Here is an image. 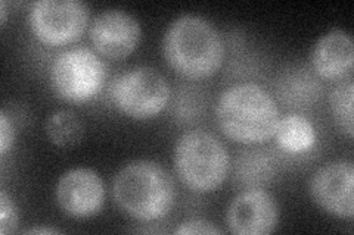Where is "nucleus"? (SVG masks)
I'll return each mask as SVG.
<instances>
[{"instance_id": "obj_3", "label": "nucleus", "mask_w": 354, "mask_h": 235, "mask_svg": "<svg viewBox=\"0 0 354 235\" xmlns=\"http://www.w3.org/2000/svg\"><path fill=\"white\" fill-rule=\"evenodd\" d=\"M174 183L169 172L152 161H133L117 172L113 197L121 212L140 222L169 215L174 203Z\"/></svg>"}, {"instance_id": "obj_10", "label": "nucleus", "mask_w": 354, "mask_h": 235, "mask_svg": "<svg viewBox=\"0 0 354 235\" xmlns=\"http://www.w3.org/2000/svg\"><path fill=\"white\" fill-rule=\"evenodd\" d=\"M88 36L97 53L113 61L127 58L135 52L142 36L139 21L123 9L99 12L88 28Z\"/></svg>"}, {"instance_id": "obj_16", "label": "nucleus", "mask_w": 354, "mask_h": 235, "mask_svg": "<svg viewBox=\"0 0 354 235\" xmlns=\"http://www.w3.org/2000/svg\"><path fill=\"white\" fill-rule=\"evenodd\" d=\"M272 174L273 166L268 156L261 152H242L236 163L235 180L238 178L241 184L250 188H259Z\"/></svg>"}, {"instance_id": "obj_20", "label": "nucleus", "mask_w": 354, "mask_h": 235, "mask_svg": "<svg viewBox=\"0 0 354 235\" xmlns=\"http://www.w3.org/2000/svg\"><path fill=\"white\" fill-rule=\"evenodd\" d=\"M26 234H44V235H48V234H58L59 231L58 229H53V228H48V227H35V228H30V229H26L24 231Z\"/></svg>"}, {"instance_id": "obj_4", "label": "nucleus", "mask_w": 354, "mask_h": 235, "mask_svg": "<svg viewBox=\"0 0 354 235\" xmlns=\"http://www.w3.org/2000/svg\"><path fill=\"white\" fill-rule=\"evenodd\" d=\"M230 158L225 144L204 130L187 131L174 147V170L195 193H209L225 183Z\"/></svg>"}, {"instance_id": "obj_5", "label": "nucleus", "mask_w": 354, "mask_h": 235, "mask_svg": "<svg viewBox=\"0 0 354 235\" xmlns=\"http://www.w3.org/2000/svg\"><path fill=\"white\" fill-rule=\"evenodd\" d=\"M109 97L129 118L147 121L167 106L170 85L160 71L151 66H136L115 78L109 87Z\"/></svg>"}, {"instance_id": "obj_18", "label": "nucleus", "mask_w": 354, "mask_h": 235, "mask_svg": "<svg viewBox=\"0 0 354 235\" xmlns=\"http://www.w3.org/2000/svg\"><path fill=\"white\" fill-rule=\"evenodd\" d=\"M174 234H182V235H220L221 229L213 225L212 222L204 221V219H189L182 222L179 227L174 229Z\"/></svg>"}, {"instance_id": "obj_13", "label": "nucleus", "mask_w": 354, "mask_h": 235, "mask_svg": "<svg viewBox=\"0 0 354 235\" xmlns=\"http://www.w3.org/2000/svg\"><path fill=\"white\" fill-rule=\"evenodd\" d=\"M279 147L290 153L308 150L316 141V132L307 118L298 114H288L279 118L274 136Z\"/></svg>"}, {"instance_id": "obj_2", "label": "nucleus", "mask_w": 354, "mask_h": 235, "mask_svg": "<svg viewBox=\"0 0 354 235\" xmlns=\"http://www.w3.org/2000/svg\"><path fill=\"white\" fill-rule=\"evenodd\" d=\"M216 118L225 136L241 144H259L274 136L279 109L274 99L263 87L241 83L221 93Z\"/></svg>"}, {"instance_id": "obj_19", "label": "nucleus", "mask_w": 354, "mask_h": 235, "mask_svg": "<svg viewBox=\"0 0 354 235\" xmlns=\"http://www.w3.org/2000/svg\"><path fill=\"white\" fill-rule=\"evenodd\" d=\"M15 140V130L12 122L8 118L6 112H0V154H6V152L12 147Z\"/></svg>"}, {"instance_id": "obj_14", "label": "nucleus", "mask_w": 354, "mask_h": 235, "mask_svg": "<svg viewBox=\"0 0 354 235\" xmlns=\"http://www.w3.org/2000/svg\"><path fill=\"white\" fill-rule=\"evenodd\" d=\"M44 132L58 147H74L83 140L84 127L80 118L71 110H57L44 122Z\"/></svg>"}, {"instance_id": "obj_17", "label": "nucleus", "mask_w": 354, "mask_h": 235, "mask_svg": "<svg viewBox=\"0 0 354 235\" xmlns=\"http://www.w3.org/2000/svg\"><path fill=\"white\" fill-rule=\"evenodd\" d=\"M18 227V212L14 200L8 196L5 190L0 192V234L8 235L15 232Z\"/></svg>"}, {"instance_id": "obj_15", "label": "nucleus", "mask_w": 354, "mask_h": 235, "mask_svg": "<svg viewBox=\"0 0 354 235\" xmlns=\"http://www.w3.org/2000/svg\"><path fill=\"white\" fill-rule=\"evenodd\" d=\"M353 96H354V80L353 75L342 78L329 94V105L332 118L342 134L351 140L354 136L353 124Z\"/></svg>"}, {"instance_id": "obj_8", "label": "nucleus", "mask_w": 354, "mask_h": 235, "mask_svg": "<svg viewBox=\"0 0 354 235\" xmlns=\"http://www.w3.org/2000/svg\"><path fill=\"white\" fill-rule=\"evenodd\" d=\"M310 194L329 215L351 219L354 215V166L350 161L325 163L310 180Z\"/></svg>"}, {"instance_id": "obj_7", "label": "nucleus", "mask_w": 354, "mask_h": 235, "mask_svg": "<svg viewBox=\"0 0 354 235\" xmlns=\"http://www.w3.org/2000/svg\"><path fill=\"white\" fill-rule=\"evenodd\" d=\"M88 8L80 0H37L30 5L28 25L46 46H64L83 36Z\"/></svg>"}, {"instance_id": "obj_1", "label": "nucleus", "mask_w": 354, "mask_h": 235, "mask_svg": "<svg viewBox=\"0 0 354 235\" xmlns=\"http://www.w3.org/2000/svg\"><path fill=\"white\" fill-rule=\"evenodd\" d=\"M164 59L187 80L214 75L225 59V43L217 28L198 15H180L162 39Z\"/></svg>"}, {"instance_id": "obj_6", "label": "nucleus", "mask_w": 354, "mask_h": 235, "mask_svg": "<svg viewBox=\"0 0 354 235\" xmlns=\"http://www.w3.org/2000/svg\"><path fill=\"white\" fill-rule=\"evenodd\" d=\"M104 81V62L87 48L61 52L50 66V85L57 96L66 102H87L101 90Z\"/></svg>"}, {"instance_id": "obj_21", "label": "nucleus", "mask_w": 354, "mask_h": 235, "mask_svg": "<svg viewBox=\"0 0 354 235\" xmlns=\"http://www.w3.org/2000/svg\"><path fill=\"white\" fill-rule=\"evenodd\" d=\"M6 15H8L6 2L5 0H2V2H0V22H2V25H5V22H6Z\"/></svg>"}, {"instance_id": "obj_11", "label": "nucleus", "mask_w": 354, "mask_h": 235, "mask_svg": "<svg viewBox=\"0 0 354 235\" xmlns=\"http://www.w3.org/2000/svg\"><path fill=\"white\" fill-rule=\"evenodd\" d=\"M279 222L278 203L272 194L259 188H248L238 194L227 207L226 223L236 235L272 234Z\"/></svg>"}, {"instance_id": "obj_9", "label": "nucleus", "mask_w": 354, "mask_h": 235, "mask_svg": "<svg viewBox=\"0 0 354 235\" xmlns=\"http://www.w3.org/2000/svg\"><path fill=\"white\" fill-rule=\"evenodd\" d=\"M55 200L65 215L77 219L91 218L104 206L102 178L88 167H74L59 176L55 185Z\"/></svg>"}, {"instance_id": "obj_12", "label": "nucleus", "mask_w": 354, "mask_h": 235, "mask_svg": "<svg viewBox=\"0 0 354 235\" xmlns=\"http://www.w3.org/2000/svg\"><path fill=\"white\" fill-rule=\"evenodd\" d=\"M315 72L330 81L350 76L354 66L353 39L344 30H330L320 37L312 52Z\"/></svg>"}]
</instances>
